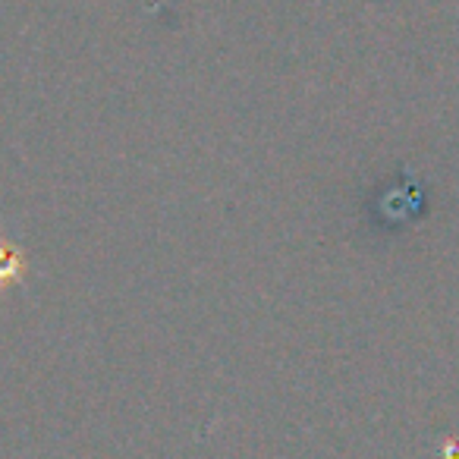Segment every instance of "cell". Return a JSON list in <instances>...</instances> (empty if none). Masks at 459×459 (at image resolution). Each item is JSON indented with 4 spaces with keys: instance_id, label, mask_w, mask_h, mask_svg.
<instances>
[{
    "instance_id": "obj_1",
    "label": "cell",
    "mask_w": 459,
    "mask_h": 459,
    "mask_svg": "<svg viewBox=\"0 0 459 459\" xmlns=\"http://www.w3.org/2000/svg\"><path fill=\"white\" fill-rule=\"evenodd\" d=\"M22 271H26V264H22L20 252H16L13 246H4V243H0V287H7V283H16L22 277Z\"/></svg>"
}]
</instances>
